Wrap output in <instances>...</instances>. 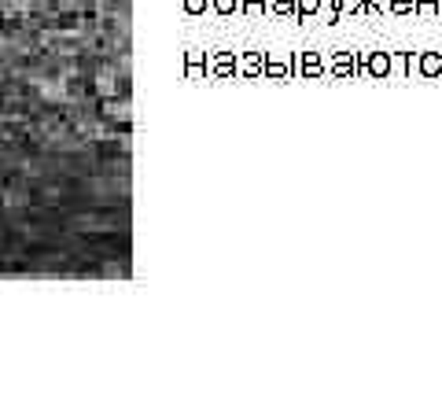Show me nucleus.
Listing matches in <instances>:
<instances>
[{"label": "nucleus", "instance_id": "5", "mask_svg": "<svg viewBox=\"0 0 442 398\" xmlns=\"http://www.w3.org/2000/svg\"><path fill=\"white\" fill-rule=\"evenodd\" d=\"M413 52H391V74L394 78H409L413 74Z\"/></svg>", "mask_w": 442, "mask_h": 398}, {"label": "nucleus", "instance_id": "8", "mask_svg": "<svg viewBox=\"0 0 442 398\" xmlns=\"http://www.w3.org/2000/svg\"><path fill=\"white\" fill-rule=\"evenodd\" d=\"M413 15H424V19L442 15V0H416V11Z\"/></svg>", "mask_w": 442, "mask_h": 398}, {"label": "nucleus", "instance_id": "14", "mask_svg": "<svg viewBox=\"0 0 442 398\" xmlns=\"http://www.w3.org/2000/svg\"><path fill=\"white\" fill-rule=\"evenodd\" d=\"M214 8H217L221 15H232V11L240 8V0H214Z\"/></svg>", "mask_w": 442, "mask_h": 398}, {"label": "nucleus", "instance_id": "6", "mask_svg": "<svg viewBox=\"0 0 442 398\" xmlns=\"http://www.w3.org/2000/svg\"><path fill=\"white\" fill-rule=\"evenodd\" d=\"M240 66H243V74H247V78H258L262 66H265V56H262V52H247Z\"/></svg>", "mask_w": 442, "mask_h": 398}, {"label": "nucleus", "instance_id": "9", "mask_svg": "<svg viewBox=\"0 0 442 398\" xmlns=\"http://www.w3.org/2000/svg\"><path fill=\"white\" fill-rule=\"evenodd\" d=\"M387 11L391 15H413L416 11V0H387Z\"/></svg>", "mask_w": 442, "mask_h": 398}, {"label": "nucleus", "instance_id": "2", "mask_svg": "<svg viewBox=\"0 0 442 398\" xmlns=\"http://www.w3.org/2000/svg\"><path fill=\"white\" fill-rule=\"evenodd\" d=\"M292 74H299V78H324V56L321 52L292 56Z\"/></svg>", "mask_w": 442, "mask_h": 398}, {"label": "nucleus", "instance_id": "1", "mask_svg": "<svg viewBox=\"0 0 442 398\" xmlns=\"http://www.w3.org/2000/svg\"><path fill=\"white\" fill-rule=\"evenodd\" d=\"M324 71L339 81H354L358 78V52H332V59L324 63Z\"/></svg>", "mask_w": 442, "mask_h": 398}, {"label": "nucleus", "instance_id": "3", "mask_svg": "<svg viewBox=\"0 0 442 398\" xmlns=\"http://www.w3.org/2000/svg\"><path fill=\"white\" fill-rule=\"evenodd\" d=\"M413 71H416L420 78H428V81L442 78V52H416Z\"/></svg>", "mask_w": 442, "mask_h": 398}, {"label": "nucleus", "instance_id": "11", "mask_svg": "<svg viewBox=\"0 0 442 398\" xmlns=\"http://www.w3.org/2000/svg\"><path fill=\"white\" fill-rule=\"evenodd\" d=\"M214 71H217L221 78H229V74H232V56H229V52H221V56L214 59Z\"/></svg>", "mask_w": 442, "mask_h": 398}, {"label": "nucleus", "instance_id": "7", "mask_svg": "<svg viewBox=\"0 0 442 398\" xmlns=\"http://www.w3.org/2000/svg\"><path fill=\"white\" fill-rule=\"evenodd\" d=\"M324 8V0H295V19H314Z\"/></svg>", "mask_w": 442, "mask_h": 398}, {"label": "nucleus", "instance_id": "16", "mask_svg": "<svg viewBox=\"0 0 442 398\" xmlns=\"http://www.w3.org/2000/svg\"><path fill=\"white\" fill-rule=\"evenodd\" d=\"M185 8H188L192 15H199V11H203V8H207V0H185Z\"/></svg>", "mask_w": 442, "mask_h": 398}, {"label": "nucleus", "instance_id": "15", "mask_svg": "<svg viewBox=\"0 0 442 398\" xmlns=\"http://www.w3.org/2000/svg\"><path fill=\"white\" fill-rule=\"evenodd\" d=\"M243 11H247V15H258L262 8H265V0H243V4H240Z\"/></svg>", "mask_w": 442, "mask_h": 398}, {"label": "nucleus", "instance_id": "10", "mask_svg": "<svg viewBox=\"0 0 442 398\" xmlns=\"http://www.w3.org/2000/svg\"><path fill=\"white\" fill-rule=\"evenodd\" d=\"M343 15H365V0H343V4H339V19Z\"/></svg>", "mask_w": 442, "mask_h": 398}, {"label": "nucleus", "instance_id": "4", "mask_svg": "<svg viewBox=\"0 0 442 398\" xmlns=\"http://www.w3.org/2000/svg\"><path fill=\"white\" fill-rule=\"evenodd\" d=\"M262 71H265V78H273V81H287V78H295L292 74V59H273V56H265V66H262Z\"/></svg>", "mask_w": 442, "mask_h": 398}, {"label": "nucleus", "instance_id": "13", "mask_svg": "<svg viewBox=\"0 0 442 398\" xmlns=\"http://www.w3.org/2000/svg\"><path fill=\"white\" fill-rule=\"evenodd\" d=\"M387 11V0H365V15H384Z\"/></svg>", "mask_w": 442, "mask_h": 398}, {"label": "nucleus", "instance_id": "12", "mask_svg": "<svg viewBox=\"0 0 442 398\" xmlns=\"http://www.w3.org/2000/svg\"><path fill=\"white\" fill-rule=\"evenodd\" d=\"M273 15H295V0H269Z\"/></svg>", "mask_w": 442, "mask_h": 398}]
</instances>
